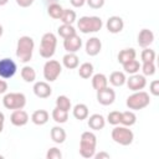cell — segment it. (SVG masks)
Wrapping results in <instances>:
<instances>
[{
    "instance_id": "603a6c76",
    "label": "cell",
    "mask_w": 159,
    "mask_h": 159,
    "mask_svg": "<svg viewBox=\"0 0 159 159\" xmlns=\"http://www.w3.org/2000/svg\"><path fill=\"white\" fill-rule=\"evenodd\" d=\"M51 139L56 143V144H62L66 140V132L62 127L60 125H55L51 129Z\"/></svg>"
},
{
    "instance_id": "d4e9b609",
    "label": "cell",
    "mask_w": 159,
    "mask_h": 159,
    "mask_svg": "<svg viewBox=\"0 0 159 159\" xmlns=\"http://www.w3.org/2000/svg\"><path fill=\"white\" fill-rule=\"evenodd\" d=\"M137 122V116L133 111H125V112H120V123L122 125L125 127H132Z\"/></svg>"
},
{
    "instance_id": "b9f144b4",
    "label": "cell",
    "mask_w": 159,
    "mask_h": 159,
    "mask_svg": "<svg viewBox=\"0 0 159 159\" xmlns=\"http://www.w3.org/2000/svg\"><path fill=\"white\" fill-rule=\"evenodd\" d=\"M96 159H109L111 158V155L108 154V153H106V152H99V153H94V155H93Z\"/></svg>"
},
{
    "instance_id": "60d3db41",
    "label": "cell",
    "mask_w": 159,
    "mask_h": 159,
    "mask_svg": "<svg viewBox=\"0 0 159 159\" xmlns=\"http://www.w3.org/2000/svg\"><path fill=\"white\" fill-rule=\"evenodd\" d=\"M15 1L20 7H29L34 4L35 0H15Z\"/></svg>"
},
{
    "instance_id": "5bb4252c",
    "label": "cell",
    "mask_w": 159,
    "mask_h": 159,
    "mask_svg": "<svg viewBox=\"0 0 159 159\" xmlns=\"http://www.w3.org/2000/svg\"><path fill=\"white\" fill-rule=\"evenodd\" d=\"M10 122L15 127H24L29 122V114L24 109H15L10 116Z\"/></svg>"
},
{
    "instance_id": "52a82bcc",
    "label": "cell",
    "mask_w": 159,
    "mask_h": 159,
    "mask_svg": "<svg viewBox=\"0 0 159 159\" xmlns=\"http://www.w3.org/2000/svg\"><path fill=\"white\" fill-rule=\"evenodd\" d=\"M2 104L6 109H22L26 104V96L21 92L6 93L2 98Z\"/></svg>"
},
{
    "instance_id": "4316f807",
    "label": "cell",
    "mask_w": 159,
    "mask_h": 159,
    "mask_svg": "<svg viewBox=\"0 0 159 159\" xmlns=\"http://www.w3.org/2000/svg\"><path fill=\"white\" fill-rule=\"evenodd\" d=\"M21 78L25 82H27V83L35 82V80H36V72H35V70L31 66H24L21 68Z\"/></svg>"
},
{
    "instance_id": "6da1fadb",
    "label": "cell",
    "mask_w": 159,
    "mask_h": 159,
    "mask_svg": "<svg viewBox=\"0 0 159 159\" xmlns=\"http://www.w3.org/2000/svg\"><path fill=\"white\" fill-rule=\"evenodd\" d=\"M34 48H35L34 39L30 36H21L17 40V45H16V57L20 60V62L26 63L32 58Z\"/></svg>"
},
{
    "instance_id": "ab89813d",
    "label": "cell",
    "mask_w": 159,
    "mask_h": 159,
    "mask_svg": "<svg viewBox=\"0 0 159 159\" xmlns=\"http://www.w3.org/2000/svg\"><path fill=\"white\" fill-rule=\"evenodd\" d=\"M106 0H86V4L92 9H101Z\"/></svg>"
},
{
    "instance_id": "9c48e42d",
    "label": "cell",
    "mask_w": 159,
    "mask_h": 159,
    "mask_svg": "<svg viewBox=\"0 0 159 159\" xmlns=\"http://www.w3.org/2000/svg\"><path fill=\"white\" fill-rule=\"evenodd\" d=\"M17 66L10 57H4L0 60V77L4 80H9L14 77L16 73Z\"/></svg>"
},
{
    "instance_id": "1f68e13d",
    "label": "cell",
    "mask_w": 159,
    "mask_h": 159,
    "mask_svg": "<svg viewBox=\"0 0 159 159\" xmlns=\"http://www.w3.org/2000/svg\"><path fill=\"white\" fill-rule=\"evenodd\" d=\"M76 12L71 9H63L62 15L60 17V20L62 21V24H67V25H72L76 21Z\"/></svg>"
},
{
    "instance_id": "f6af8a7d",
    "label": "cell",
    "mask_w": 159,
    "mask_h": 159,
    "mask_svg": "<svg viewBox=\"0 0 159 159\" xmlns=\"http://www.w3.org/2000/svg\"><path fill=\"white\" fill-rule=\"evenodd\" d=\"M4 123H5V116H4L2 112H0V133L4 129Z\"/></svg>"
},
{
    "instance_id": "ee69618b",
    "label": "cell",
    "mask_w": 159,
    "mask_h": 159,
    "mask_svg": "<svg viewBox=\"0 0 159 159\" xmlns=\"http://www.w3.org/2000/svg\"><path fill=\"white\" fill-rule=\"evenodd\" d=\"M6 91H7V83H6V81L0 80V94L6 93Z\"/></svg>"
},
{
    "instance_id": "2e32d148",
    "label": "cell",
    "mask_w": 159,
    "mask_h": 159,
    "mask_svg": "<svg viewBox=\"0 0 159 159\" xmlns=\"http://www.w3.org/2000/svg\"><path fill=\"white\" fill-rule=\"evenodd\" d=\"M106 27L111 34H119L124 27V21L120 16H111L106 22Z\"/></svg>"
},
{
    "instance_id": "5b68a950",
    "label": "cell",
    "mask_w": 159,
    "mask_h": 159,
    "mask_svg": "<svg viewBox=\"0 0 159 159\" xmlns=\"http://www.w3.org/2000/svg\"><path fill=\"white\" fill-rule=\"evenodd\" d=\"M150 103V97L147 92L144 91H135L133 94H130L127 101L125 104L130 111H139L143 109L145 107H148Z\"/></svg>"
},
{
    "instance_id": "8fae6325",
    "label": "cell",
    "mask_w": 159,
    "mask_h": 159,
    "mask_svg": "<svg viewBox=\"0 0 159 159\" xmlns=\"http://www.w3.org/2000/svg\"><path fill=\"white\" fill-rule=\"evenodd\" d=\"M114 99H116V92H114V89L109 88L108 86L103 89L97 91V101L102 106H109L114 102Z\"/></svg>"
},
{
    "instance_id": "c3c4849f",
    "label": "cell",
    "mask_w": 159,
    "mask_h": 159,
    "mask_svg": "<svg viewBox=\"0 0 159 159\" xmlns=\"http://www.w3.org/2000/svg\"><path fill=\"white\" fill-rule=\"evenodd\" d=\"M0 159H4V157H2V155H0Z\"/></svg>"
},
{
    "instance_id": "4fadbf2b",
    "label": "cell",
    "mask_w": 159,
    "mask_h": 159,
    "mask_svg": "<svg viewBox=\"0 0 159 159\" xmlns=\"http://www.w3.org/2000/svg\"><path fill=\"white\" fill-rule=\"evenodd\" d=\"M84 50H86V53L88 56H97L101 50H102V42L98 37L93 36V37H89L84 45Z\"/></svg>"
},
{
    "instance_id": "7dc6e473",
    "label": "cell",
    "mask_w": 159,
    "mask_h": 159,
    "mask_svg": "<svg viewBox=\"0 0 159 159\" xmlns=\"http://www.w3.org/2000/svg\"><path fill=\"white\" fill-rule=\"evenodd\" d=\"M2 32H4V29H2V26L0 25V37L2 36Z\"/></svg>"
},
{
    "instance_id": "484cf974",
    "label": "cell",
    "mask_w": 159,
    "mask_h": 159,
    "mask_svg": "<svg viewBox=\"0 0 159 159\" xmlns=\"http://www.w3.org/2000/svg\"><path fill=\"white\" fill-rule=\"evenodd\" d=\"M135 56H137V52H135L134 48H132V47L130 48H124V50L119 51V53H118V62L120 65H124L128 61L134 60Z\"/></svg>"
},
{
    "instance_id": "f1b7e54d",
    "label": "cell",
    "mask_w": 159,
    "mask_h": 159,
    "mask_svg": "<svg viewBox=\"0 0 159 159\" xmlns=\"http://www.w3.org/2000/svg\"><path fill=\"white\" fill-rule=\"evenodd\" d=\"M93 71H94V70H93V65H92L91 62H83V63L80 66V68H78V75H80V77L87 80V78L92 77Z\"/></svg>"
},
{
    "instance_id": "ba28073f",
    "label": "cell",
    "mask_w": 159,
    "mask_h": 159,
    "mask_svg": "<svg viewBox=\"0 0 159 159\" xmlns=\"http://www.w3.org/2000/svg\"><path fill=\"white\" fill-rule=\"evenodd\" d=\"M62 72V65L56 60H48L43 65V78L47 82H53Z\"/></svg>"
},
{
    "instance_id": "f546056e",
    "label": "cell",
    "mask_w": 159,
    "mask_h": 159,
    "mask_svg": "<svg viewBox=\"0 0 159 159\" xmlns=\"http://www.w3.org/2000/svg\"><path fill=\"white\" fill-rule=\"evenodd\" d=\"M62 11H63V7L57 2H53V4L48 5V7H47L48 16L52 17V19H56V20H60V17L62 15Z\"/></svg>"
},
{
    "instance_id": "d6986e66",
    "label": "cell",
    "mask_w": 159,
    "mask_h": 159,
    "mask_svg": "<svg viewBox=\"0 0 159 159\" xmlns=\"http://www.w3.org/2000/svg\"><path fill=\"white\" fill-rule=\"evenodd\" d=\"M62 65L68 68V70H75L80 65V58L76 53H72V52H67L63 57H62Z\"/></svg>"
},
{
    "instance_id": "ffe728a7",
    "label": "cell",
    "mask_w": 159,
    "mask_h": 159,
    "mask_svg": "<svg viewBox=\"0 0 159 159\" xmlns=\"http://www.w3.org/2000/svg\"><path fill=\"white\" fill-rule=\"evenodd\" d=\"M48 118H50V114L45 109H37L31 116V120L36 125H43V124H46L48 122Z\"/></svg>"
},
{
    "instance_id": "8992f818",
    "label": "cell",
    "mask_w": 159,
    "mask_h": 159,
    "mask_svg": "<svg viewBox=\"0 0 159 159\" xmlns=\"http://www.w3.org/2000/svg\"><path fill=\"white\" fill-rule=\"evenodd\" d=\"M112 139L119 144V145H130L133 143V139H134V134L133 132L125 127V125H114V128L112 129Z\"/></svg>"
},
{
    "instance_id": "7c38bea8",
    "label": "cell",
    "mask_w": 159,
    "mask_h": 159,
    "mask_svg": "<svg viewBox=\"0 0 159 159\" xmlns=\"http://www.w3.org/2000/svg\"><path fill=\"white\" fill-rule=\"evenodd\" d=\"M63 47L67 52L76 53L82 47V39L77 34H75L70 37H66V39H63Z\"/></svg>"
},
{
    "instance_id": "7402d4cb",
    "label": "cell",
    "mask_w": 159,
    "mask_h": 159,
    "mask_svg": "<svg viewBox=\"0 0 159 159\" xmlns=\"http://www.w3.org/2000/svg\"><path fill=\"white\" fill-rule=\"evenodd\" d=\"M109 83L112 84V86H114V87H120V86H123L124 83H125V81H127V77H125V75H124V72H122V71H114V72H112L111 75H109Z\"/></svg>"
},
{
    "instance_id": "e0dca14e",
    "label": "cell",
    "mask_w": 159,
    "mask_h": 159,
    "mask_svg": "<svg viewBox=\"0 0 159 159\" xmlns=\"http://www.w3.org/2000/svg\"><path fill=\"white\" fill-rule=\"evenodd\" d=\"M154 41V32L149 29H143L138 34V45L140 47H149Z\"/></svg>"
},
{
    "instance_id": "d6a6232c",
    "label": "cell",
    "mask_w": 159,
    "mask_h": 159,
    "mask_svg": "<svg viewBox=\"0 0 159 159\" xmlns=\"http://www.w3.org/2000/svg\"><path fill=\"white\" fill-rule=\"evenodd\" d=\"M57 34H58L62 39H66V37H70V36L75 35V34H76V29H75L72 25L62 24V25L57 29Z\"/></svg>"
},
{
    "instance_id": "4dcf8cb0",
    "label": "cell",
    "mask_w": 159,
    "mask_h": 159,
    "mask_svg": "<svg viewBox=\"0 0 159 159\" xmlns=\"http://www.w3.org/2000/svg\"><path fill=\"white\" fill-rule=\"evenodd\" d=\"M122 66H123L124 72H125V73H129V75L138 73L139 70H140V63H139V61H137L135 58L128 61L127 63H124V65H122Z\"/></svg>"
},
{
    "instance_id": "ac0fdd59",
    "label": "cell",
    "mask_w": 159,
    "mask_h": 159,
    "mask_svg": "<svg viewBox=\"0 0 159 159\" xmlns=\"http://www.w3.org/2000/svg\"><path fill=\"white\" fill-rule=\"evenodd\" d=\"M104 125H106V119L102 114L94 113L88 117V127L92 130H101L104 128Z\"/></svg>"
},
{
    "instance_id": "74e56055",
    "label": "cell",
    "mask_w": 159,
    "mask_h": 159,
    "mask_svg": "<svg viewBox=\"0 0 159 159\" xmlns=\"http://www.w3.org/2000/svg\"><path fill=\"white\" fill-rule=\"evenodd\" d=\"M46 158H47V159H61V158H62V153H61V150H60L58 148L52 147V148H50V149L47 150Z\"/></svg>"
},
{
    "instance_id": "7a4b0ae2",
    "label": "cell",
    "mask_w": 159,
    "mask_h": 159,
    "mask_svg": "<svg viewBox=\"0 0 159 159\" xmlns=\"http://www.w3.org/2000/svg\"><path fill=\"white\" fill-rule=\"evenodd\" d=\"M96 147H97V137L93 132H83L81 135L80 140V154L81 157L89 159L93 158L96 153Z\"/></svg>"
},
{
    "instance_id": "bcb514c9",
    "label": "cell",
    "mask_w": 159,
    "mask_h": 159,
    "mask_svg": "<svg viewBox=\"0 0 159 159\" xmlns=\"http://www.w3.org/2000/svg\"><path fill=\"white\" fill-rule=\"evenodd\" d=\"M9 2V0H0V6H4V5H6Z\"/></svg>"
},
{
    "instance_id": "f35d334b",
    "label": "cell",
    "mask_w": 159,
    "mask_h": 159,
    "mask_svg": "<svg viewBox=\"0 0 159 159\" xmlns=\"http://www.w3.org/2000/svg\"><path fill=\"white\" fill-rule=\"evenodd\" d=\"M149 91H150V93L153 94V96H159V81L158 80H154V81H152L150 82V84H149Z\"/></svg>"
},
{
    "instance_id": "836d02e7",
    "label": "cell",
    "mask_w": 159,
    "mask_h": 159,
    "mask_svg": "<svg viewBox=\"0 0 159 159\" xmlns=\"http://www.w3.org/2000/svg\"><path fill=\"white\" fill-rule=\"evenodd\" d=\"M56 107L60 108V109H63V111H70L71 109V99L67 97V96H58L56 98Z\"/></svg>"
},
{
    "instance_id": "44dd1931",
    "label": "cell",
    "mask_w": 159,
    "mask_h": 159,
    "mask_svg": "<svg viewBox=\"0 0 159 159\" xmlns=\"http://www.w3.org/2000/svg\"><path fill=\"white\" fill-rule=\"evenodd\" d=\"M108 86V78L106 75L103 73H96V75H92V87L96 89V91H99V89H103Z\"/></svg>"
},
{
    "instance_id": "e575fe53",
    "label": "cell",
    "mask_w": 159,
    "mask_h": 159,
    "mask_svg": "<svg viewBox=\"0 0 159 159\" xmlns=\"http://www.w3.org/2000/svg\"><path fill=\"white\" fill-rule=\"evenodd\" d=\"M155 51L149 48V47H144V50L142 51L140 53V58H142V62H154L155 60Z\"/></svg>"
},
{
    "instance_id": "8d00e7d4",
    "label": "cell",
    "mask_w": 159,
    "mask_h": 159,
    "mask_svg": "<svg viewBox=\"0 0 159 159\" xmlns=\"http://www.w3.org/2000/svg\"><path fill=\"white\" fill-rule=\"evenodd\" d=\"M107 122L112 125H118L120 123V112L119 111H112L107 116Z\"/></svg>"
},
{
    "instance_id": "d590c367",
    "label": "cell",
    "mask_w": 159,
    "mask_h": 159,
    "mask_svg": "<svg viewBox=\"0 0 159 159\" xmlns=\"http://www.w3.org/2000/svg\"><path fill=\"white\" fill-rule=\"evenodd\" d=\"M140 70L143 72V76H153L157 68L154 62H143V65H140Z\"/></svg>"
},
{
    "instance_id": "cb8c5ba5",
    "label": "cell",
    "mask_w": 159,
    "mask_h": 159,
    "mask_svg": "<svg viewBox=\"0 0 159 159\" xmlns=\"http://www.w3.org/2000/svg\"><path fill=\"white\" fill-rule=\"evenodd\" d=\"M72 113H73V117L78 120L87 119L88 118V107L84 103H78L73 107Z\"/></svg>"
},
{
    "instance_id": "277c9868",
    "label": "cell",
    "mask_w": 159,
    "mask_h": 159,
    "mask_svg": "<svg viewBox=\"0 0 159 159\" xmlns=\"http://www.w3.org/2000/svg\"><path fill=\"white\" fill-rule=\"evenodd\" d=\"M56 46H57V37L52 32H46L41 37L40 42V56L43 58H51L55 52H56Z\"/></svg>"
},
{
    "instance_id": "7bdbcfd3",
    "label": "cell",
    "mask_w": 159,
    "mask_h": 159,
    "mask_svg": "<svg viewBox=\"0 0 159 159\" xmlns=\"http://www.w3.org/2000/svg\"><path fill=\"white\" fill-rule=\"evenodd\" d=\"M70 2L73 7H82L86 4V0H70Z\"/></svg>"
},
{
    "instance_id": "9a60e30c",
    "label": "cell",
    "mask_w": 159,
    "mask_h": 159,
    "mask_svg": "<svg viewBox=\"0 0 159 159\" xmlns=\"http://www.w3.org/2000/svg\"><path fill=\"white\" fill-rule=\"evenodd\" d=\"M32 89H34L35 96L39 97V98H47V97H50L51 93H52L51 86H50L47 82H45V81H39V82H36V83L34 84V88H32Z\"/></svg>"
},
{
    "instance_id": "83f0119b",
    "label": "cell",
    "mask_w": 159,
    "mask_h": 159,
    "mask_svg": "<svg viewBox=\"0 0 159 159\" xmlns=\"http://www.w3.org/2000/svg\"><path fill=\"white\" fill-rule=\"evenodd\" d=\"M52 119H53L56 123H58V124L66 123L67 119H68V112L55 107V109L52 111Z\"/></svg>"
},
{
    "instance_id": "3957f363",
    "label": "cell",
    "mask_w": 159,
    "mask_h": 159,
    "mask_svg": "<svg viewBox=\"0 0 159 159\" xmlns=\"http://www.w3.org/2000/svg\"><path fill=\"white\" fill-rule=\"evenodd\" d=\"M103 26V21L98 16H82L77 20V27L82 34L98 32Z\"/></svg>"
},
{
    "instance_id": "30bf717a",
    "label": "cell",
    "mask_w": 159,
    "mask_h": 159,
    "mask_svg": "<svg viewBox=\"0 0 159 159\" xmlns=\"http://www.w3.org/2000/svg\"><path fill=\"white\" fill-rule=\"evenodd\" d=\"M125 83L130 91L135 92V91L144 89V87L147 86V80H145V76L139 75V73H134V75H130V77L125 81Z\"/></svg>"
}]
</instances>
